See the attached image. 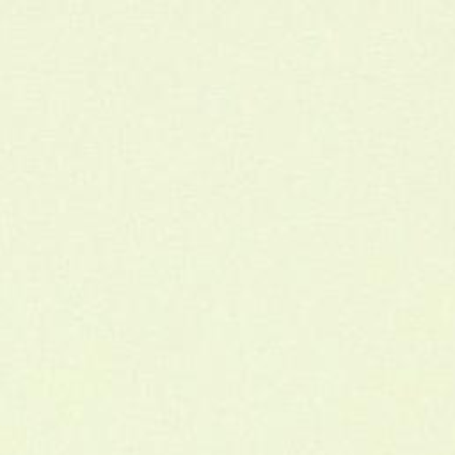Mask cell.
Listing matches in <instances>:
<instances>
[{
    "label": "cell",
    "mask_w": 455,
    "mask_h": 455,
    "mask_svg": "<svg viewBox=\"0 0 455 455\" xmlns=\"http://www.w3.org/2000/svg\"><path fill=\"white\" fill-rule=\"evenodd\" d=\"M425 455H451V453L450 451H428Z\"/></svg>",
    "instance_id": "5b68a950"
},
{
    "label": "cell",
    "mask_w": 455,
    "mask_h": 455,
    "mask_svg": "<svg viewBox=\"0 0 455 455\" xmlns=\"http://www.w3.org/2000/svg\"><path fill=\"white\" fill-rule=\"evenodd\" d=\"M363 455H398L396 430L391 425H373L364 437Z\"/></svg>",
    "instance_id": "6da1fadb"
},
{
    "label": "cell",
    "mask_w": 455,
    "mask_h": 455,
    "mask_svg": "<svg viewBox=\"0 0 455 455\" xmlns=\"http://www.w3.org/2000/svg\"><path fill=\"white\" fill-rule=\"evenodd\" d=\"M338 419L345 427H359L368 419V411L364 403L359 402H345L338 409Z\"/></svg>",
    "instance_id": "3957f363"
},
{
    "label": "cell",
    "mask_w": 455,
    "mask_h": 455,
    "mask_svg": "<svg viewBox=\"0 0 455 455\" xmlns=\"http://www.w3.org/2000/svg\"><path fill=\"white\" fill-rule=\"evenodd\" d=\"M395 419L400 427H419L425 421V409L421 403L403 400L395 411Z\"/></svg>",
    "instance_id": "7a4b0ae2"
},
{
    "label": "cell",
    "mask_w": 455,
    "mask_h": 455,
    "mask_svg": "<svg viewBox=\"0 0 455 455\" xmlns=\"http://www.w3.org/2000/svg\"><path fill=\"white\" fill-rule=\"evenodd\" d=\"M448 444H450V453L451 455H455V428L451 430V434H450V441H448Z\"/></svg>",
    "instance_id": "277c9868"
}]
</instances>
